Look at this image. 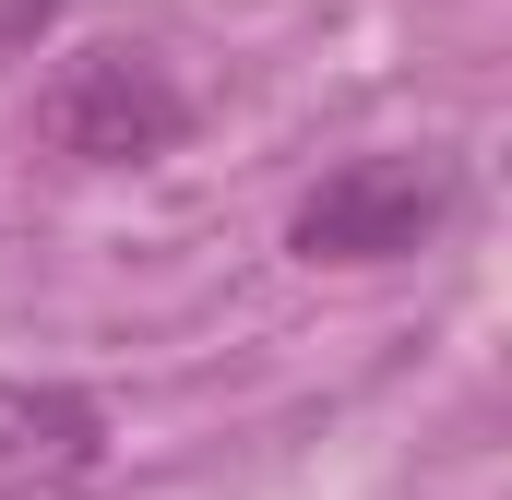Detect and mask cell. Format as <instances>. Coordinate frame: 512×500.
<instances>
[{"instance_id":"obj_1","label":"cell","mask_w":512,"mask_h":500,"mask_svg":"<svg viewBox=\"0 0 512 500\" xmlns=\"http://www.w3.org/2000/svg\"><path fill=\"white\" fill-rule=\"evenodd\" d=\"M453 215V167L441 155H346L322 191H298L286 250L298 262H405V250L441 239Z\"/></svg>"},{"instance_id":"obj_4","label":"cell","mask_w":512,"mask_h":500,"mask_svg":"<svg viewBox=\"0 0 512 500\" xmlns=\"http://www.w3.org/2000/svg\"><path fill=\"white\" fill-rule=\"evenodd\" d=\"M60 0H0V36H24V24H48Z\"/></svg>"},{"instance_id":"obj_2","label":"cell","mask_w":512,"mask_h":500,"mask_svg":"<svg viewBox=\"0 0 512 500\" xmlns=\"http://www.w3.org/2000/svg\"><path fill=\"white\" fill-rule=\"evenodd\" d=\"M36 131H48L60 155H84V167H143V155H167V143L191 131V96H179L167 60H143V48H84V60L48 72Z\"/></svg>"},{"instance_id":"obj_3","label":"cell","mask_w":512,"mask_h":500,"mask_svg":"<svg viewBox=\"0 0 512 500\" xmlns=\"http://www.w3.org/2000/svg\"><path fill=\"white\" fill-rule=\"evenodd\" d=\"M96 405L84 393H36V381H0V489L24 477H84L96 465Z\"/></svg>"}]
</instances>
